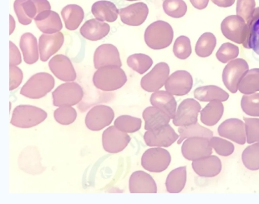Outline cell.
Here are the masks:
<instances>
[{"label": "cell", "instance_id": "6da1fadb", "mask_svg": "<svg viewBox=\"0 0 259 204\" xmlns=\"http://www.w3.org/2000/svg\"><path fill=\"white\" fill-rule=\"evenodd\" d=\"M126 82L127 77L124 70L116 66L100 67L94 74V85L102 91H115L122 88Z\"/></svg>", "mask_w": 259, "mask_h": 204}, {"label": "cell", "instance_id": "7a4b0ae2", "mask_svg": "<svg viewBox=\"0 0 259 204\" xmlns=\"http://www.w3.org/2000/svg\"><path fill=\"white\" fill-rule=\"evenodd\" d=\"M174 31L170 24L162 20L154 22L145 31V42L149 48L160 50L167 48L172 43Z\"/></svg>", "mask_w": 259, "mask_h": 204}, {"label": "cell", "instance_id": "3957f363", "mask_svg": "<svg viewBox=\"0 0 259 204\" xmlns=\"http://www.w3.org/2000/svg\"><path fill=\"white\" fill-rule=\"evenodd\" d=\"M48 117L46 111L32 105H19L13 112L10 123L19 128H30L40 124Z\"/></svg>", "mask_w": 259, "mask_h": 204}, {"label": "cell", "instance_id": "277c9868", "mask_svg": "<svg viewBox=\"0 0 259 204\" xmlns=\"http://www.w3.org/2000/svg\"><path fill=\"white\" fill-rule=\"evenodd\" d=\"M55 79L48 73H38L33 75L20 91L23 96L31 99H38L46 96L55 88Z\"/></svg>", "mask_w": 259, "mask_h": 204}, {"label": "cell", "instance_id": "5b68a950", "mask_svg": "<svg viewBox=\"0 0 259 204\" xmlns=\"http://www.w3.org/2000/svg\"><path fill=\"white\" fill-rule=\"evenodd\" d=\"M84 91L81 86L74 82H66L53 92V104L56 107L76 105L81 101Z\"/></svg>", "mask_w": 259, "mask_h": 204}, {"label": "cell", "instance_id": "8992f818", "mask_svg": "<svg viewBox=\"0 0 259 204\" xmlns=\"http://www.w3.org/2000/svg\"><path fill=\"white\" fill-rule=\"evenodd\" d=\"M171 161V157L166 149L156 147L148 149L142 155V166L151 173H161L166 170Z\"/></svg>", "mask_w": 259, "mask_h": 204}, {"label": "cell", "instance_id": "52a82bcc", "mask_svg": "<svg viewBox=\"0 0 259 204\" xmlns=\"http://www.w3.org/2000/svg\"><path fill=\"white\" fill-rule=\"evenodd\" d=\"M221 30L226 39L242 44L247 39V23L238 15H230L222 22Z\"/></svg>", "mask_w": 259, "mask_h": 204}, {"label": "cell", "instance_id": "ba28073f", "mask_svg": "<svg viewBox=\"0 0 259 204\" xmlns=\"http://www.w3.org/2000/svg\"><path fill=\"white\" fill-rule=\"evenodd\" d=\"M248 67L247 61L242 58H236L226 65L223 72V81L231 93L236 94L238 91V83L242 75L249 70Z\"/></svg>", "mask_w": 259, "mask_h": 204}, {"label": "cell", "instance_id": "9c48e42d", "mask_svg": "<svg viewBox=\"0 0 259 204\" xmlns=\"http://www.w3.org/2000/svg\"><path fill=\"white\" fill-rule=\"evenodd\" d=\"M182 153L186 159L195 161L212 154V149L206 138L192 137L184 140L182 147Z\"/></svg>", "mask_w": 259, "mask_h": 204}, {"label": "cell", "instance_id": "30bf717a", "mask_svg": "<svg viewBox=\"0 0 259 204\" xmlns=\"http://www.w3.org/2000/svg\"><path fill=\"white\" fill-rule=\"evenodd\" d=\"M170 67L166 62H159L151 71L141 80V86L145 91L154 93L158 91L166 84L170 76Z\"/></svg>", "mask_w": 259, "mask_h": 204}, {"label": "cell", "instance_id": "8fae6325", "mask_svg": "<svg viewBox=\"0 0 259 204\" xmlns=\"http://www.w3.org/2000/svg\"><path fill=\"white\" fill-rule=\"evenodd\" d=\"M115 118L112 108L106 105L95 106L85 117V125L92 131H100L111 124Z\"/></svg>", "mask_w": 259, "mask_h": 204}, {"label": "cell", "instance_id": "7c38bea8", "mask_svg": "<svg viewBox=\"0 0 259 204\" xmlns=\"http://www.w3.org/2000/svg\"><path fill=\"white\" fill-rule=\"evenodd\" d=\"M131 137L127 132H122L114 126L109 127L102 134V145L105 151L110 154H118L127 147Z\"/></svg>", "mask_w": 259, "mask_h": 204}, {"label": "cell", "instance_id": "4fadbf2b", "mask_svg": "<svg viewBox=\"0 0 259 204\" xmlns=\"http://www.w3.org/2000/svg\"><path fill=\"white\" fill-rule=\"evenodd\" d=\"M201 108L199 102L195 99L183 100L177 109L175 117L173 118V124L178 127H183L197 123Z\"/></svg>", "mask_w": 259, "mask_h": 204}, {"label": "cell", "instance_id": "5bb4252c", "mask_svg": "<svg viewBox=\"0 0 259 204\" xmlns=\"http://www.w3.org/2000/svg\"><path fill=\"white\" fill-rule=\"evenodd\" d=\"M193 86V79L186 70H178L170 75L165 84L166 91L176 96L189 94Z\"/></svg>", "mask_w": 259, "mask_h": 204}, {"label": "cell", "instance_id": "9a60e30c", "mask_svg": "<svg viewBox=\"0 0 259 204\" xmlns=\"http://www.w3.org/2000/svg\"><path fill=\"white\" fill-rule=\"evenodd\" d=\"M219 136L243 145L247 142L245 122L238 118L227 119L219 125L218 128Z\"/></svg>", "mask_w": 259, "mask_h": 204}, {"label": "cell", "instance_id": "2e32d148", "mask_svg": "<svg viewBox=\"0 0 259 204\" xmlns=\"http://www.w3.org/2000/svg\"><path fill=\"white\" fill-rule=\"evenodd\" d=\"M94 65L96 70L107 66H122L120 53L115 45L106 43L99 46L94 54Z\"/></svg>", "mask_w": 259, "mask_h": 204}, {"label": "cell", "instance_id": "e0dca14e", "mask_svg": "<svg viewBox=\"0 0 259 204\" xmlns=\"http://www.w3.org/2000/svg\"><path fill=\"white\" fill-rule=\"evenodd\" d=\"M179 134H177L175 130L166 125L161 129L157 131H147L145 132V143L149 147L168 148L178 141Z\"/></svg>", "mask_w": 259, "mask_h": 204}, {"label": "cell", "instance_id": "ac0fdd59", "mask_svg": "<svg viewBox=\"0 0 259 204\" xmlns=\"http://www.w3.org/2000/svg\"><path fill=\"white\" fill-rule=\"evenodd\" d=\"M49 67L58 80L65 82H73L76 80V72L67 56L63 54L55 56L49 62Z\"/></svg>", "mask_w": 259, "mask_h": 204}, {"label": "cell", "instance_id": "d6986e66", "mask_svg": "<svg viewBox=\"0 0 259 204\" xmlns=\"http://www.w3.org/2000/svg\"><path fill=\"white\" fill-rule=\"evenodd\" d=\"M65 41V37L61 32L56 34H44L38 39L39 57L42 62L48 61L52 55L60 50Z\"/></svg>", "mask_w": 259, "mask_h": 204}, {"label": "cell", "instance_id": "ffe728a7", "mask_svg": "<svg viewBox=\"0 0 259 204\" xmlns=\"http://www.w3.org/2000/svg\"><path fill=\"white\" fill-rule=\"evenodd\" d=\"M149 9L144 3H136L120 10V20L129 26H140L148 17Z\"/></svg>", "mask_w": 259, "mask_h": 204}, {"label": "cell", "instance_id": "44dd1931", "mask_svg": "<svg viewBox=\"0 0 259 204\" xmlns=\"http://www.w3.org/2000/svg\"><path fill=\"white\" fill-rule=\"evenodd\" d=\"M130 192L132 193H156V183L148 173L137 171L132 173L129 180Z\"/></svg>", "mask_w": 259, "mask_h": 204}, {"label": "cell", "instance_id": "7402d4cb", "mask_svg": "<svg viewBox=\"0 0 259 204\" xmlns=\"http://www.w3.org/2000/svg\"><path fill=\"white\" fill-rule=\"evenodd\" d=\"M192 168L197 175L203 178H214L222 171V162L219 157L210 155L192 162Z\"/></svg>", "mask_w": 259, "mask_h": 204}, {"label": "cell", "instance_id": "603a6c76", "mask_svg": "<svg viewBox=\"0 0 259 204\" xmlns=\"http://www.w3.org/2000/svg\"><path fill=\"white\" fill-rule=\"evenodd\" d=\"M145 120V130L157 131L169 124L171 118L165 112L156 107H148L142 113Z\"/></svg>", "mask_w": 259, "mask_h": 204}, {"label": "cell", "instance_id": "cb8c5ba5", "mask_svg": "<svg viewBox=\"0 0 259 204\" xmlns=\"http://www.w3.org/2000/svg\"><path fill=\"white\" fill-rule=\"evenodd\" d=\"M111 27L106 22L92 19L85 22L80 28V34L84 39L99 41L108 35Z\"/></svg>", "mask_w": 259, "mask_h": 204}, {"label": "cell", "instance_id": "d4e9b609", "mask_svg": "<svg viewBox=\"0 0 259 204\" xmlns=\"http://www.w3.org/2000/svg\"><path fill=\"white\" fill-rule=\"evenodd\" d=\"M150 102L154 107L158 108L169 115L170 118H174L178 103L172 94L167 91H156L151 94Z\"/></svg>", "mask_w": 259, "mask_h": 204}, {"label": "cell", "instance_id": "484cf974", "mask_svg": "<svg viewBox=\"0 0 259 204\" xmlns=\"http://www.w3.org/2000/svg\"><path fill=\"white\" fill-rule=\"evenodd\" d=\"M92 13L97 20L113 23L117 20L120 11L112 2L101 0L92 5Z\"/></svg>", "mask_w": 259, "mask_h": 204}, {"label": "cell", "instance_id": "4316f807", "mask_svg": "<svg viewBox=\"0 0 259 204\" xmlns=\"http://www.w3.org/2000/svg\"><path fill=\"white\" fill-rule=\"evenodd\" d=\"M19 46L27 64H34L38 60V41L34 34L25 33L20 39Z\"/></svg>", "mask_w": 259, "mask_h": 204}, {"label": "cell", "instance_id": "83f0119b", "mask_svg": "<svg viewBox=\"0 0 259 204\" xmlns=\"http://www.w3.org/2000/svg\"><path fill=\"white\" fill-rule=\"evenodd\" d=\"M194 97L201 102H211L214 100L225 102L229 99V94L219 87L206 85L195 89Z\"/></svg>", "mask_w": 259, "mask_h": 204}, {"label": "cell", "instance_id": "f1b7e54d", "mask_svg": "<svg viewBox=\"0 0 259 204\" xmlns=\"http://www.w3.org/2000/svg\"><path fill=\"white\" fill-rule=\"evenodd\" d=\"M247 36L242 45L259 55V8H256L254 14L247 23Z\"/></svg>", "mask_w": 259, "mask_h": 204}, {"label": "cell", "instance_id": "f546056e", "mask_svg": "<svg viewBox=\"0 0 259 204\" xmlns=\"http://www.w3.org/2000/svg\"><path fill=\"white\" fill-rule=\"evenodd\" d=\"M61 16L65 22V28L68 30L74 31L79 28L84 20V10L77 5H69L61 11Z\"/></svg>", "mask_w": 259, "mask_h": 204}, {"label": "cell", "instance_id": "4dcf8cb0", "mask_svg": "<svg viewBox=\"0 0 259 204\" xmlns=\"http://www.w3.org/2000/svg\"><path fill=\"white\" fill-rule=\"evenodd\" d=\"M224 112L223 102L214 100L210 102L201 110V121L206 126H214L221 119Z\"/></svg>", "mask_w": 259, "mask_h": 204}, {"label": "cell", "instance_id": "1f68e13d", "mask_svg": "<svg viewBox=\"0 0 259 204\" xmlns=\"http://www.w3.org/2000/svg\"><path fill=\"white\" fill-rule=\"evenodd\" d=\"M187 183V167H180L168 174L166 181V190L170 193H179Z\"/></svg>", "mask_w": 259, "mask_h": 204}, {"label": "cell", "instance_id": "d6a6232c", "mask_svg": "<svg viewBox=\"0 0 259 204\" xmlns=\"http://www.w3.org/2000/svg\"><path fill=\"white\" fill-rule=\"evenodd\" d=\"M238 89L243 94H255L259 92V69L247 70L241 78Z\"/></svg>", "mask_w": 259, "mask_h": 204}, {"label": "cell", "instance_id": "836d02e7", "mask_svg": "<svg viewBox=\"0 0 259 204\" xmlns=\"http://www.w3.org/2000/svg\"><path fill=\"white\" fill-rule=\"evenodd\" d=\"M178 132L180 138L178 141V144H182L184 140L189 138L202 137L210 140L211 138L213 137V132H211V130L203 127L197 122L194 124L178 127Z\"/></svg>", "mask_w": 259, "mask_h": 204}, {"label": "cell", "instance_id": "e575fe53", "mask_svg": "<svg viewBox=\"0 0 259 204\" xmlns=\"http://www.w3.org/2000/svg\"><path fill=\"white\" fill-rule=\"evenodd\" d=\"M38 29L43 34H52L60 32L62 29V22L60 20V15L55 11H51L49 16L42 20L34 21Z\"/></svg>", "mask_w": 259, "mask_h": 204}, {"label": "cell", "instance_id": "d590c367", "mask_svg": "<svg viewBox=\"0 0 259 204\" xmlns=\"http://www.w3.org/2000/svg\"><path fill=\"white\" fill-rule=\"evenodd\" d=\"M216 45L217 39L215 35L211 33H205L197 40L195 51L197 56L201 58H206L211 55Z\"/></svg>", "mask_w": 259, "mask_h": 204}, {"label": "cell", "instance_id": "8d00e7d4", "mask_svg": "<svg viewBox=\"0 0 259 204\" xmlns=\"http://www.w3.org/2000/svg\"><path fill=\"white\" fill-rule=\"evenodd\" d=\"M127 64L139 75H144L153 64V60L144 53H135L127 58Z\"/></svg>", "mask_w": 259, "mask_h": 204}, {"label": "cell", "instance_id": "74e56055", "mask_svg": "<svg viewBox=\"0 0 259 204\" xmlns=\"http://www.w3.org/2000/svg\"><path fill=\"white\" fill-rule=\"evenodd\" d=\"M242 163L249 170L259 169V143L252 144L242 152Z\"/></svg>", "mask_w": 259, "mask_h": 204}, {"label": "cell", "instance_id": "f35d334b", "mask_svg": "<svg viewBox=\"0 0 259 204\" xmlns=\"http://www.w3.org/2000/svg\"><path fill=\"white\" fill-rule=\"evenodd\" d=\"M142 121L141 118H135L130 115H121L115 121V126L118 129L127 133L137 132L142 127Z\"/></svg>", "mask_w": 259, "mask_h": 204}, {"label": "cell", "instance_id": "ab89813d", "mask_svg": "<svg viewBox=\"0 0 259 204\" xmlns=\"http://www.w3.org/2000/svg\"><path fill=\"white\" fill-rule=\"evenodd\" d=\"M164 12L174 19H180L185 16L187 12V5L183 0H164Z\"/></svg>", "mask_w": 259, "mask_h": 204}, {"label": "cell", "instance_id": "60d3db41", "mask_svg": "<svg viewBox=\"0 0 259 204\" xmlns=\"http://www.w3.org/2000/svg\"><path fill=\"white\" fill-rule=\"evenodd\" d=\"M241 107L247 115L259 117V93L244 94L241 100Z\"/></svg>", "mask_w": 259, "mask_h": 204}, {"label": "cell", "instance_id": "b9f144b4", "mask_svg": "<svg viewBox=\"0 0 259 204\" xmlns=\"http://www.w3.org/2000/svg\"><path fill=\"white\" fill-rule=\"evenodd\" d=\"M54 117L56 122H59L60 124L70 125L76 119V110L72 108V106L59 107V108L55 111Z\"/></svg>", "mask_w": 259, "mask_h": 204}, {"label": "cell", "instance_id": "7bdbcfd3", "mask_svg": "<svg viewBox=\"0 0 259 204\" xmlns=\"http://www.w3.org/2000/svg\"><path fill=\"white\" fill-rule=\"evenodd\" d=\"M173 53L179 59H187L192 54V45L189 38L186 36L178 37L173 46Z\"/></svg>", "mask_w": 259, "mask_h": 204}, {"label": "cell", "instance_id": "ee69618b", "mask_svg": "<svg viewBox=\"0 0 259 204\" xmlns=\"http://www.w3.org/2000/svg\"><path fill=\"white\" fill-rule=\"evenodd\" d=\"M209 144L211 149L216 151L217 154L223 157L230 156L233 154L235 147L233 143L223 140L222 138L212 137L209 140Z\"/></svg>", "mask_w": 259, "mask_h": 204}, {"label": "cell", "instance_id": "f6af8a7d", "mask_svg": "<svg viewBox=\"0 0 259 204\" xmlns=\"http://www.w3.org/2000/svg\"><path fill=\"white\" fill-rule=\"evenodd\" d=\"M239 54V48L233 43H225L217 52V58L223 63H227L236 59Z\"/></svg>", "mask_w": 259, "mask_h": 204}, {"label": "cell", "instance_id": "bcb514c9", "mask_svg": "<svg viewBox=\"0 0 259 204\" xmlns=\"http://www.w3.org/2000/svg\"><path fill=\"white\" fill-rule=\"evenodd\" d=\"M246 138L248 144L259 143V118H243Z\"/></svg>", "mask_w": 259, "mask_h": 204}, {"label": "cell", "instance_id": "7dc6e473", "mask_svg": "<svg viewBox=\"0 0 259 204\" xmlns=\"http://www.w3.org/2000/svg\"><path fill=\"white\" fill-rule=\"evenodd\" d=\"M256 10L255 0H238L237 1V15L240 16L246 23L249 21Z\"/></svg>", "mask_w": 259, "mask_h": 204}, {"label": "cell", "instance_id": "c3c4849f", "mask_svg": "<svg viewBox=\"0 0 259 204\" xmlns=\"http://www.w3.org/2000/svg\"><path fill=\"white\" fill-rule=\"evenodd\" d=\"M10 90H15L23 81V72L17 66H10Z\"/></svg>", "mask_w": 259, "mask_h": 204}, {"label": "cell", "instance_id": "681fc988", "mask_svg": "<svg viewBox=\"0 0 259 204\" xmlns=\"http://www.w3.org/2000/svg\"><path fill=\"white\" fill-rule=\"evenodd\" d=\"M25 0H15V4H14V9H15V12L17 15L18 20L19 23L23 24V25H29L31 24L32 20L29 19L27 16L26 14L24 13V9L22 6V4L24 2Z\"/></svg>", "mask_w": 259, "mask_h": 204}, {"label": "cell", "instance_id": "f907efd6", "mask_svg": "<svg viewBox=\"0 0 259 204\" xmlns=\"http://www.w3.org/2000/svg\"><path fill=\"white\" fill-rule=\"evenodd\" d=\"M10 66H17L20 64L22 62L21 54L19 52V48L12 41L10 42Z\"/></svg>", "mask_w": 259, "mask_h": 204}, {"label": "cell", "instance_id": "816d5d0a", "mask_svg": "<svg viewBox=\"0 0 259 204\" xmlns=\"http://www.w3.org/2000/svg\"><path fill=\"white\" fill-rule=\"evenodd\" d=\"M23 9L27 16L31 19V20H34V18L36 17V15H38V10H37L36 5L34 4L33 0H25L23 4H22Z\"/></svg>", "mask_w": 259, "mask_h": 204}, {"label": "cell", "instance_id": "f5cc1de1", "mask_svg": "<svg viewBox=\"0 0 259 204\" xmlns=\"http://www.w3.org/2000/svg\"><path fill=\"white\" fill-rule=\"evenodd\" d=\"M33 1L36 5L38 15L39 13L46 11V10H51V5L48 0H33Z\"/></svg>", "mask_w": 259, "mask_h": 204}, {"label": "cell", "instance_id": "db71d44e", "mask_svg": "<svg viewBox=\"0 0 259 204\" xmlns=\"http://www.w3.org/2000/svg\"><path fill=\"white\" fill-rule=\"evenodd\" d=\"M190 2L197 10H202L207 7L209 0H190Z\"/></svg>", "mask_w": 259, "mask_h": 204}, {"label": "cell", "instance_id": "11a10c76", "mask_svg": "<svg viewBox=\"0 0 259 204\" xmlns=\"http://www.w3.org/2000/svg\"><path fill=\"white\" fill-rule=\"evenodd\" d=\"M214 5L220 8H228L233 6L236 0H211Z\"/></svg>", "mask_w": 259, "mask_h": 204}, {"label": "cell", "instance_id": "9f6ffc18", "mask_svg": "<svg viewBox=\"0 0 259 204\" xmlns=\"http://www.w3.org/2000/svg\"><path fill=\"white\" fill-rule=\"evenodd\" d=\"M10 34H12L15 31V19L13 18L12 15H10Z\"/></svg>", "mask_w": 259, "mask_h": 204}, {"label": "cell", "instance_id": "6f0895ef", "mask_svg": "<svg viewBox=\"0 0 259 204\" xmlns=\"http://www.w3.org/2000/svg\"><path fill=\"white\" fill-rule=\"evenodd\" d=\"M125 1H139V0H125Z\"/></svg>", "mask_w": 259, "mask_h": 204}]
</instances>
